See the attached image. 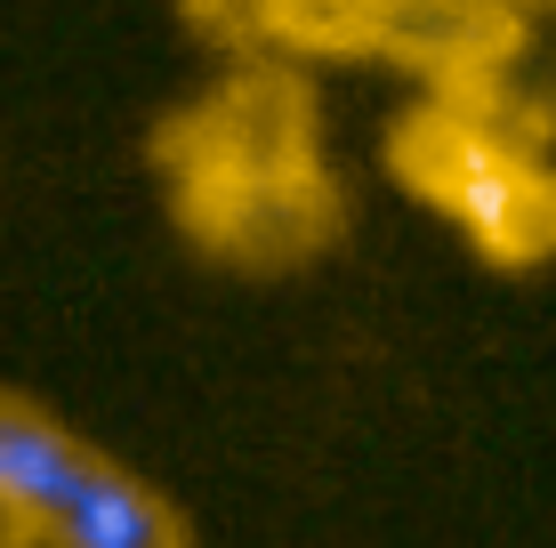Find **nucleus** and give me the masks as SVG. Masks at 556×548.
<instances>
[{"label": "nucleus", "instance_id": "39448f33", "mask_svg": "<svg viewBox=\"0 0 556 548\" xmlns=\"http://www.w3.org/2000/svg\"><path fill=\"white\" fill-rule=\"evenodd\" d=\"M258 9L266 0H186V16H194L202 33H226V41H242V49L258 41Z\"/></svg>", "mask_w": 556, "mask_h": 548}, {"label": "nucleus", "instance_id": "0eeeda50", "mask_svg": "<svg viewBox=\"0 0 556 548\" xmlns=\"http://www.w3.org/2000/svg\"><path fill=\"white\" fill-rule=\"evenodd\" d=\"M0 548H33V540H25V533H16V524H9V517H0Z\"/></svg>", "mask_w": 556, "mask_h": 548}, {"label": "nucleus", "instance_id": "f257e3e1", "mask_svg": "<svg viewBox=\"0 0 556 548\" xmlns=\"http://www.w3.org/2000/svg\"><path fill=\"white\" fill-rule=\"evenodd\" d=\"M162 169L178 218L210 251L251 258V267L315 251L339 211L315 145V98L275 56H251L202 105H186L162 129Z\"/></svg>", "mask_w": 556, "mask_h": 548}, {"label": "nucleus", "instance_id": "7ed1b4c3", "mask_svg": "<svg viewBox=\"0 0 556 548\" xmlns=\"http://www.w3.org/2000/svg\"><path fill=\"white\" fill-rule=\"evenodd\" d=\"M258 41L282 56H371L428 81V98H501L525 49L508 0H266Z\"/></svg>", "mask_w": 556, "mask_h": 548}, {"label": "nucleus", "instance_id": "423d86ee", "mask_svg": "<svg viewBox=\"0 0 556 548\" xmlns=\"http://www.w3.org/2000/svg\"><path fill=\"white\" fill-rule=\"evenodd\" d=\"M516 16H556V0H508Z\"/></svg>", "mask_w": 556, "mask_h": 548}, {"label": "nucleus", "instance_id": "20e7f679", "mask_svg": "<svg viewBox=\"0 0 556 548\" xmlns=\"http://www.w3.org/2000/svg\"><path fill=\"white\" fill-rule=\"evenodd\" d=\"M0 517L33 548H186L178 508L153 484L25 395H0Z\"/></svg>", "mask_w": 556, "mask_h": 548}, {"label": "nucleus", "instance_id": "f03ea898", "mask_svg": "<svg viewBox=\"0 0 556 548\" xmlns=\"http://www.w3.org/2000/svg\"><path fill=\"white\" fill-rule=\"evenodd\" d=\"M388 169L412 202L444 211L492 267L556 258V169L508 122L501 98H419L388 138Z\"/></svg>", "mask_w": 556, "mask_h": 548}]
</instances>
